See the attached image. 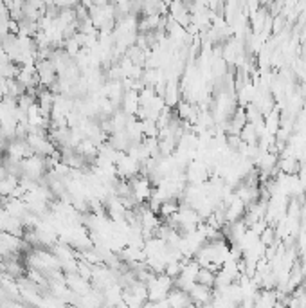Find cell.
Instances as JSON below:
<instances>
[{
  "instance_id": "6da1fadb",
  "label": "cell",
  "mask_w": 306,
  "mask_h": 308,
  "mask_svg": "<svg viewBox=\"0 0 306 308\" xmlns=\"http://www.w3.org/2000/svg\"><path fill=\"white\" fill-rule=\"evenodd\" d=\"M214 280H216V274H214L212 270L206 269V267H200L198 274H196V281H198V283H202V285L214 288Z\"/></svg>"
},
{
  "instance_id": "7a4b0ae2",
  "label": "cell",
  "mask_w": 306,
  "mask_h": 308,
  "mask_svg": "<svg viewBox=\"0 0 306 308\" xmlns=\"http://www.w3.org/2000/svg\"><path fill=\"white\" fill-rule=\"evenodd\" d=\"M279 168H281L283 173L297 175V171H299V163H297V159H294V157H286L279 163Z\"/></svg>"
}]
</instances>
